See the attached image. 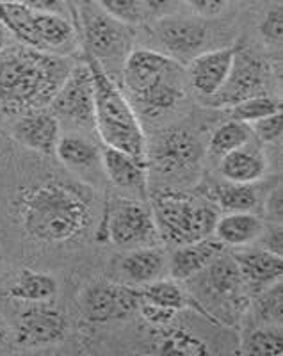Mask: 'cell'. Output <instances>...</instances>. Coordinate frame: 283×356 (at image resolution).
<instances>
[{"label":"cell","mask_w":283,"mask_h":356,"mask_svg":"<svg viewBox=\"0 0 283 356\" xmlns=\"http://www.w3.org/2000/svg\"><path fill=\"white\" fill-rule=\"evenodd\" d=\"M184 4L195 13L196 17L214 18L225 11L228 0H184Z\"/></svg>","instance_id":"obj_38"},{"label":"cell","mask_w":283,"mask_h":356,"mask_svg":"<svg viewBox=\"0 0 283 356\" xmlns=\"http://www.w3.org/2000/svg\"><path fill=\"white\" fill-rule=\"evenodd\" d=\"M246 355H282L283 333L280 328H255L246 333L243 342Z\"/></svg>","instance_id":"obj_32"},{"label":"cell","mask_w":283,"mask_h":356,"mask_svg":"<svg viewBox=\"0 0 283 356\" xmlns=\"http://www.w3.org/2000/svg\"><path fill=\"white\" fill-rule=\"evenodd\" d=\"M259 31L262 34L264 40L267 43H282V36H283V9L282 4L273 6L269 11L264 15L262 22L259 25Z\"/></svg>","instance_id":"obj_36"},{"label":"cell","mask_w":283,"mask_h":356,"mask_svg":"<svg viewBox=\"0 0 283 356\" xmlns=\"http://www.w3.org/2000/svg\"><path fill=\"white\" fill-rule=\"evenodd\" d=\"M266 212L271 219H282V187H276L271 196L266 200Z\"/></svg>","instance_id":"obj_41"},{"label":"cell","mask_w":283,"mask_h":356,"mask_svg":"<svg viewBox=\"0 0 283 356\" xmlns=\"http://www.w3.org/2000/svg\"><path fill=\"white\" fill-rule=\"evenodd\" d=\"M219 173L227 182L234 184H255L266 175L267 159L264 152L251 141L237 150L227 154L218 162Z\"/></svg>","instance_id":"obj_22"},{"label":"cell","mask_w":283,"mask_h":356,"mask_svg":"<svg viewBox=\"0 0 283 356\" xmlns=\"http://www.w3.org/2000/svg\"><path fill=\"white\" fill-rule=\"evenodd\" d=\"M72 66L63 56L9 44L0 52V109L22 114L47 107Z\"/></svg>","instance_id":"obj_2"},{"label":"cell","mask_w":283,"mask_h":356,"mask_svg":"<svg viewBox=\"0 0 283 356\" xmlns=\"http://www.w3.org/2000/svg\"><path fill=\"white\" fill-rule=\"evenodd\" d=\"M234 47H223L216 50H205L195 59H191L186 70L187 84L203 98L211 97L225 84L235 56Z\"/></svg>","instance_id":"obj_16"},{"label":"cell","mask_w":283,"mask_h":356,"mask_svg":"<svg viewBox=\"0 0 283 356\" xmlns=\"http://www.w3.org/2000/svg\"><path fill=\"white\" fill-rule=\"evenodd\" d=\"M93 2L109 17L130 27L141 25L148 20V11L141 4V0H93Z\"/></svg>","instance_id":"obj_33"},{"label":"cell","mask_w":283,"mask_h":356,"mask_svg":"<svg viewBox=\"0 0 283 356\" xmlns=\"http://www.w3.org/2000/svg\"><path fill=\"white\" fill-rule=\"evenodd\" d=\"M57 159L75 171L95 170L102 166V150L93 141L82 138L79 134H66L57 141L56 152Z\"/></svg>","instance_id":"obj_25"},{"label":"cell","mask_w":283,"mask_h":356,"mask_svg":"<svg viewBox=\"0 0 283 356\" xmlns=\"http://www.w3.org/2000/svg\"><path fill=\"white\" fill-rule=\"evenodd\" d=\"M93 193L82 184L52 177L22 187L13 207L31 239L66 244L81 239L93 227Z\"/></svg>","instance_id":"obj_1"},{"label":"cell","mask_w":283,"mask_h":356,"mask_svg":"<svg viewBox=\"0 0 283 356\" xmlns=\"http://www.w3.org/2000/svg\"><path fill=\"white\" fill-rule=\"evenodd\" d=\"M264 234V222L253 212H227L216 221V239L227 248H243L260 239Z\"/></svg>","instance_id":"obj_23"},{"label":"cell","mask_w":283,"mask_h":356,"mask_svg":"<svg viewBox=\"0 0 283 356\" xmlns=\"http://www.w3.org/2000/svg\"><path fill=\"white\" fill-rule=\"evenodd\" d=\"M269 72L271 70L262 57L248 49H237L225 84L202 102L214 109H225L251 97L262 95L269 81Z\"/></svg>","instance_id":"obj_10"},{"label":"cell","mask_w":283,"mask_h":356,"mask_svg":"<svg viewBox=\"0 0 283 356\" xmlns=\"http://www.w3.org/2000/svg\"><path fill=\"white\" fill-rule=\"evenodd\" d=\"M251 132L264 145H278L283 136V114L275 113L250 123Z\"/></svg>","instance_id":"obj_35"},{"label":"cell","mask_w":283,"mask_h":356,"mask_svg":"<svg viewBox=\"0 0 283 356\" xmlns=\"http://www.w3.org/2000/svg\"><path fill=\"white\" fill-rule=\"evenodd\" d=\"M86 65L93 75L95 129L98 130L100 139L106 146L125 152L138 162L146 164L148 141L136 109L109 73L88 52H86Z\"/></svg>","instance_id":"obj_4"},{"label":"cell","mask_w":283,"mask_h":356,"mask_svg":"<svg viewBox=\"0 0 283 356\" xmlns=\"http://www.w3.org/2000/svg\"><path fill=\"white\" fill-rule=\"evenodd\" d=\"M175 323V321H173ZM173 323L159 326L155 333V346L162 355H207L211 349L195 333L175 326Z\"/></svg>","instance_id":"obj_29"},{"label":"cell","mask_w":283,"mask_h":356,"mask_svg":"<svg viewBox=\"0 0 283 356\" xmlns=\"http://www.w3.org/2000/svg\"><path fill=\"white\" fill-rule=\"evenodd\" d=\"M13 138L22 146L38 154L50 155L61 138V123L52 111L33 109L25 111L13 123Z\"/></svg>","instance_id":"obj_15"},{"label":"cell","mask_w":283,"mask_h":356,"mask_svg":"<svg viewBox=\"0 0 283 356\" xmlns=\"http://www.w3.org/2000/svg\"><path fill=\"white\" fill-rule=\"evenodd\" d=\"M139 303V289L134 285L97 282L86 287L81 294L82 316L89 323L97 324L125 319L138 312Z\"/></svg>","instance_id":"obj_12"},{"label":"cell","mask_w":283,"mask_h":356,"mask_svg":"<svg viewBox=\"0 0 283 356\" xmlns=\"http://www.w3.org/2000/svg\"><path fill=\"white\" fill-rule=\"evenodd\" d=\"M223 250L225 246L218 239H211V237L196 241V243L175 246V251L168 260V271H170L171 278L177 282H187L200 271H203Z\"/></svg>","instance_id":"obj_19"},{"label":"cell","mask_w":283,"mask_h":356,"mask_svg":"<svg viewBox=\"0 0 283 356\" xmlns=\"http://www.w3.org/2000/svg\"><path fill=\"white\" fill-rule=\"evenodd\" d=\"M283 287L280 282L269 285L267 289L260 291L259 298V317L262 321H269V323H275V321L282 319L283 312Z\"/></svg>","instance_id":"obj_34"},{"label":"cell","mask_w":283,"mask_h":356,"mask_svg":"<svg viewBox=\"0 0 283 356\" xmlns=\"http://www.w3.org/2000/svg\"><path fill=\"white\" fill-rule=\"evenodd\" d=\"M9 44H13V36H11V34H9L8 29H6L4 25L0 24V52L8 49Z\"/></svg>","instance_id":"obj_43"},{"label":"cell","mask_w":283,"mask_h":356,"mask_svg":"<svg viewBox=\"0 0 283 356\" xmlns=\"http://www.w3.org/2000/svg\"><path fill=\"white\" fill-rule=\"evenodd\" d=\"M120 273L125 276L127 284L138 285L150 284L159 280L162 273L166 271L168 260L164 250L159 246H139L138 250L129 251L118 262Z\"/></svg>","instance_id":"obj_21"},{"label":"cell","mask_w":283,"mask_h":356,"mask_svg":"<svg viewBox=\"0 0 283 356\" xmlns=\"http://www.w3.org/2000/svg\"><path fill=\"white\" fill-rule=\"evenodd\" d=\"M152 216L159 239L171 246L196 243L212 237L218 207L207 198L184 191H161L152 198Z\"/></svg>","instance_id":"obj_5"},{"label":"cell","mask_w":283,"mask_h":356,"mask_svg":"<svg viewBox=\"0 0 283 356\" xmlns=\"http://www.w3.org/2000/svg\"><path fill=\"white\" fill-rule=\"evenodd\" d=\"M17 2H22V0H0V6H4V4H17Z\"/></svg>","instance_id":"obj_45"},{"label":"cell","mask_w":283,"mask_h":356,"mask_svg":"<svg viewBox=\"0 0 283 356\" xmlns=\"http://www.w3.org/2000/svg\"><path fill=\"white\" fill-rule=\"evenodd\" d=\"M122 81L130 104L146 116L173 109L189 86L184 65L152 49H132L122 66Z\"/></svg>","instance_id":"obj_3"},{"label":"cell","mask_w":283,"mask_h":356,"mask_svg":"<svg viewBox=\"0 0 283 356\" xmlns=\"http://www.w3.org/2000/svg\"><path fill=\"white\" fill-rule=\"evenodd\" d=\"M98 241H111L116 246H155L159 239L152 211L145 202L130 196H109L104 205Z\"/></svg>","instance_id":"obj_7"},{"label":"cell","mask_w":283,"mask_h":356,"mask_svg":"<svg viewBox=\"0 0 283 356\" xmlns=\"http://www.w3.org/2000/svg\"><path fill=\"white\" fill-rule=\"evenodd\" d=\"M187 282H191L187 291L214 321H218V314H241L244 305L248 303V287L241 276L239 267L234 257L227 255L225 250L212 259L203 271Z\"/></svg>","instance_id":"obj_6"},{"label":"cell","mask_w":283,"mask_h":356,"mask_svg":"<svg viewBox=\"0 0 283 356\" xmlns=\"http://www.w3.org/2000/svg\"><path fill=\"white\" fill-rule=\"evenodd\" d=\"M248 289L264 291L282 280L283 259L266 248H250L232 253Z\"/></svg>","instance_id":"obj_18"},{"label":"cell","mask_w":283,"mask_h":356,"mask_svg":"<svg viewBox=\"0 0 283 356\" xmlns=\"http://www.w3.org/2000/svg\"><path fill=\"white\" fill-rule=\"evenodd\" d=\"M38 49L68 57L77 49V31L65 15L34 13Z\"/></svg>","instance_id":"obj_20"},{"label":"cell","mask_w":283,"mask_h":356,"mask_svg":"<svg viewBox=\"0 0 283 356\" xmlns=\"http://www.w3.org/2000/svg\"><path fill=\"white\" fill-rule=\"evenodd\" d=\"M102 168L111 182L130 198L146 202L148 198V168L125 152L104 145L102 148Z\"/></svg>","instance_id":"obj_17"},{"label":"cell","mask_w":283,"mask_h":356,"mask_svg":"<svg viewBox=\"0 0 283 356\" xmlns=\"http://www.w3.org/2000/svg\"><path fill=\"white\" fill-rule=\"evenodd\" d=\"M79 17L89 56L95 57L109 75L118 66L122 70L134 49V29L109 17L93 0L82 4Z\"/></svg>","instance_id":"obj_8"},{"label":"cell","mask_w":283,"mask_h":356,"mask_svg":"<svg viewBox=\"0 0 283 356\" xmlns=\"http://www.w3.org/2000/svg\"><path fill=\"white\" fill-rule=\"evenodd\" d=\"M0 24L4 25L18 43L38 49L36 29H34V13L25 8L22 2L0 6ZM40 50V49H38Z\"/></svg>","instance_id":"obj_30"},{"label":"cell","mask_w":283,"mask_h":356,"mask_svg":"<svg viewBox=\"0 0 283 356\" xmlns=\"http://www.w3.org/2000/svg\"><path fill=\"white\" fill-rule=\"evenodd\" d=\"M138 312L143 316V319L146 321L148 324L159 328V326H166V324L173 323L177 319L178 312L173 310V308H166V307H159V305L148 303V301H143L139 303Z\"/></svg>","instance_id":"obj_37"},{"label":"cell","mask_w":283,"mask_h":356,"mask_svg":"<svg viewBox=\"0 0 283 356\" xmlns=\"http://www.w3.org/2000/svg\"><path fill=\"white\" fill-rule=\"evenodd\" d=\"M49 106L59 123L65 122L81 129L95 127L93 75L86 63L72 66Z\"/></svg>","instance_id":"obj_11"},{"label":"cell","mask_w":283,"mask_h":356,"mask_svg":"<svg viewBox=\"0 0 283 356\" xmlns=\"http://www.w3.org/2000/svg\"><path fill=\"white\" fill-rule=\"evenodd\" d=\"M203 162L200 138L189 129H177L159 136L152 150L148 148L146 166L157 171L166 180H191L198 175Z\"/></svg>","instance_id":"obj_9"},{"label":"cell","mask_w":283,"mask_h":356,"mask_svg":"<svg viewBox=\"0 0 283 356\" xmlns=\"http://www.w3.org/2000/svg\"><path fill=\"white\" fill-rule=\"evenodd\" d=\"M232 109V120H237V122H244V123H253L260 118H266L269 114L275 113H282V102L278 98H273L269 95L262 93L257 95V97H251L248 100L239 102V104H235Z\"/></svg>","instance_id":"obj_31"},{"label":"cell","mask_w":283,"mask_h":356,"mask_svg":"<svg viewBox=\"0 0 283 356\" xmlns=\"http://www.w3.org/2000/svg\"><path fill=\"white\" fill-rule=\"evenodd\" d=\"M57 294V282L49 273L24 269L9 287V296L13 300L25 303H47Z\"/></svg>","instance_id":"obj_27"},{"label":"cell","mask_w":283,"mask_h":356,"mask_svg":"<svg viewBox=\"0 0 283 356\" xmlns=\"http://www.w3.org/2000/svg\"><path fill=\"white\" fill-rule=\"evenodd\" d=\"M251 138H253V132H251V127L248 123L228 120L227 123L219 125L212 134L211 141H209L205 150L207 159L212 162H219L227 154L250 143Z\"/></svg>","instance_id":"obj_28"},{"label":"cell","mask_w":283,"mask_h":356,"mask_svg":"<svg viewBox=\"0 0 283 356\" xmlns=\"http://www.w3.org/2000/svg\"><path fill=\"white\" fill-rule=\"evenodd\" d=\"M205 198L225 212H253L259 193L253 184H214L205 189Z\"/></svg>","instance_id":"obj_26"},{"label":"cell","mask_w":283,"mask_h":356,"mask_svg":"<svg viewBox=\"0 0 283 356\" xmlns=\"http://www.w3.org/2000/svg\"><path fill=\"white\" fill-rule=\"evenodd\" d=\"M141 4L145 6L148 15H157L161 18L173 15L178 6V0H141Z\"/></svg>","instance_id":"obj_40"},{"label":"cell","mask_w":283,"mask_h":356,"mask_svg":"<svg viewBox=\"0 0 283 356\" xmlns=\"http://www.w3.org/2000/svg\"><path fill=\"white\" fill-rule=\"evenodd\" d=\"M154 34L164 50L162 54L173 57L180 65L205 52V44L209 41V29L203 22L177 15L159 18Z\"/></svg>","instance_id":"obj_13"},{"label":"cell","mask_w":283,"mask_h":356,"mask_svg":"<svg viewBox=\"0 0 283 356\" xmlns=\"http://www.w3.org/2000/svg\"><path fill=\"white\" fill-rule=\"evenodd\" d=\"M266 250L282 255V228L276 227V230L273 228V230L269 232V235L266 237Z\"/></svg>","instance_id":"obj_42"},{"label":"cell","mask_w":283,"mask_h":356,"mask_svg":"<svg viewBox=\"0 0 283 356\" xmlns=\"http://www.w3.org/2000/svg\"><path fill=\"white\" fill-rule=\"evenodd\" d=\"M68 332L65 314L45 303H31L18 316L17 340L25 348H45L61 342Z\"/></svg>","instance_id":"obj_14"},{"label":"cell","mask_w":283,"mask_h":356,"mask_svg":"<svg viewBox=\"0 0 283 356\" xmlns=\"http://www.w3.org/2000/svg\"><path fill=\"white\" fill-rule=\"evenodd\" d=\"M9 340V330H8V324L4 323V321L0 319V349L4 348L6 344H8Z\"/></svg>","instance_id":"obj_44"},{"label":"cell","mask_w":283,"mask_h":356,"mask_svg":"<svg viewBox=\"0 0 283 356\" xmlns=\"http://www.w3.org/2000/svg\"><path fill=\"white\" fill-rule=\"evenodd\" d=\"M139 296H141L143 301L159 305V307L173 308V310L177 312L193 308V310L200 312L202 316H205L207 319H211L212 323H216V321L207 314L205 308L191 296V292L178 285L177 280H154L150 284L143 285V289H139Z\"/></svg>","instance_id":"obj_24"},{"label":"cell","mask_w":283,"mask_h":356,"mask_svg":"<svg viewBox=\"0 0 283 356\" xmlns=\"http://www.w3.org/2000/svg\"><path fill=\"white\" fill-rule=\"evenodd\" d=\"M22 4L33 13H52L66 17V0H22Z\"/></svg>","instance_id":"obj_39"}]
</instances>
